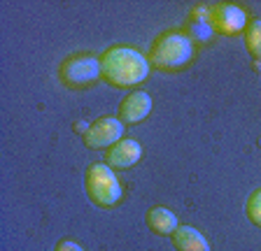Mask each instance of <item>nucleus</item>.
Listing matches in <instances>:
<instances>
[{
	"instance_id": "obj_1",
	"label": "nucleus",
	"mask_w": 261,
	"mask_h": 251,
	"mask_svg": "<svg viewBox=\"0 0 261 251\" xmlns=\"http://www.w3.org/2000/svg\"><path fill=\"white\" fill-rule=\"evenodd\" d=\"M100 68H103V79L108 84L117 88H130L145 82L152 66L138 49L117 44L100 54Z\"/></svg>"
},
{
	"instance_id": "obj_2",
	"label": "nucleus",
	"mask_w": 261,
	"mask_h": 251,
	"mask_svg": "<svg viewBox=\"0 0 261 251\" xmlns=\"http://www.w3.org/2000/svg\"><path fill=\"white\" fill-rule=\"evenodd\" d=\"M196 42L185 30H166L161 33L149 47V66L161 72H177L185 70L194 60Z\"/></svg>"
},
{
	"instance_id": "obj_3",
	"label": "nucleus",
	"mask_w": 261,
	"mask_h": 251,
	"mask_svg": "<svg viewBox=\"0 0 261 251\" xmlns=\"http://www.w3.org/2000/svg\"><path fill=\"white\" fill-rule=\"evenodd\" d=\"M84 189H87V196L93 205L103 209H110L114 205L121 202V184L114 175V170L108 163H93L87 170V177H84Z\"/></svg>"
},
{
	"instance_id": "obj_4",
	"label": "nucleus",
	"mask_w": 261,
	"mask_h": 251,
	"mask_svg": "<svg viewBox=\"0 0 261 251\" xmlns=\"http://www.w3.org/2000/svg\"><path fill=\"white\" fill-rule=\"evenodd\" d=\"M103 79V68H100V56L80 51L72 54L59 66V82L65 88H89Z\"/></svg>"
},
{
	"instance_id": "obj_5",
	"label": "nucleus",
	"mask_w": 261,
	"mask_h": 251,
	"mask_svg": "<svg viewBox=\"0 0 261 251\" xmlns=\"http://www.w3.org/2000/svg\"><path fill=\"white\" fill-rule=\"evenodd\" d=\"M207 21H210L212 30L219 35H240L247 30L250 21H247V12L240 5L233 3H219L212 5L207 12Z\"/></svg>"
},
{
	"instance_id": "obj_6",
	"label": "nucleus",
	"mask_w": 261,
	"mask_h": 251,
	"mask_svg": "<svg viewBox=\"0 0 261 251\" xmlns=\"http://www.w3.org/2000/svg\"><path fill=\"white\" fill-rule=\"evenodd\" d=\"M124 137V123L119 116H103L91 123V128L84 135V144L89 149H110Z\"/></svg>"
},
{
	"instance_id": "obj_7",
	"label": "nucleus",
	"mask_w": 261,
	"mask_h": 251,
	"mask_svg": "<svg viewBox=\"0 0 261 251\" xmlns=\"http://www.w3.org/2000/svg\"><path fill=\"white\" fill-rule=\"evenodd\" d=\"M142 159V147L133 137H121L117 144L108 149L105 153V163L112 170H128Z\"/></svg>"
},
{
	"instance_id": "obj_8",
	"label": "nucleus",
	"mask_w": 261,
	"mask_h": 251,
	"mask_svg": "<svg viewBox=\"0 0 261 251\" xmlns=\"http://www.w3.org/2000/svg\"><path fill=\"white\" fill-rule=\"evenodd\" d=\"M152 112V96L147 91H133L128 93L119 105V121L121 123H140Z\"/></svg>"
},
{
	"instance_id": "obj_9",
	"label": "nucleus",
	"mask_w": 261,
	"mask_h": 251,
	"mask_svg": "<svg viewBox=\"0 0 261 251\" xmlns=\"http://www.w3.org/2000/svg\"><path fill=\"white\" fill-rule=\"evenodd\" d=\"M145 221H147V226H149V230L161 235V237H170V235L179 228L177 214L168 207H152L147 212Z\"/></svg>"
},
{
	"instance_id": "obj_10",
	"label": "nucleus",
	"mask_w": 261,
	"mask_h": 251,
	"mask_svg": "<svg viewBox=\"0 0 261 251\" xmlns=\"http://www.w3.org/2000/svg\"><path fill=\"white\" fill-rule=\"evenodd\" d=\"M170 240L177 251H210V242L203 237L201 230L191 228V226H179L170 235Z\"/></svg>"
},
{
	"instance_id": "obj_11",
	"label": "nucleus",
	"mask_w": 261,
	"mask_h": 251,
	"mask_svg": "<svg viewBox=\"0 0 261 251\" xmlns=\"http://www.w3.org/2000/svg\"><path fill=\"white\" fill-rule=\"evenodd\" d=\"M210 12V10H207ZM212 26H210V21H207V14H203V12H198L196 10L194 14H191V19H189V28H187V35H189L194 42H205V40H210L212 38Z\"/></svg>"
},
{
	"instance_id": "obj_12",
	"label": "nucleus",
	"mask_w": 261,
	"mask_h": 251,
	"mask_svg": "<svg viewBox=\"0 0 261 251\" xmlns=\"http://www.w3.org/2000/svg\"><path fill=\"white\" fill-rule=\"evenodd\" d=\"M245 47L254 56L256 60H261V21H250L247 30H245Z\"/></svg>"
},
{
	"instance_id": "obj_13",
	"label": "nucleus",
	"mask_w": 261,
	"mask_h": 251,
	"mask_svg": "<svg viewBox=\"0 0 261 251\" xmlns=\"http://www.w3.org/2000/svg\"><path fill=\"white\" fill-rule=\"evenodd\" d=\"M245 214L254 226H261V189L254 191L245 202Z\"/></svg>"
},
{
	"instance_id": "obj_14",
	"label": "nucleus",
	"mask_w": 261,
	"mask_h": 251,
	"mask_svg": "<svg viewBox=\"0 0 261 251\" xmlns=\"http://www.w3.org/2000/svg\"><path fill=\"white\" fill-rule=\"evenodd\" d=\"M54 251H84L77 242H72V240H61L59 244H56V249Z\"/></svg>"
},
{
	"instance_id": "obj_15",
	"label": "nucleus",
	"mask_w": 261,
	"mask_h": 251,
	"mask_svg": "<svg viewBox=\"0 0 261 251\" xmlns=\"http://www.w3.org/2000/svg\"><path fill=\"white\" fill-rule=\"evenodd\" d=\"M72 128H75V133H84V135H87V131L91 128V123H82V121H77Z\"/></svg>"
}]
</instances>
